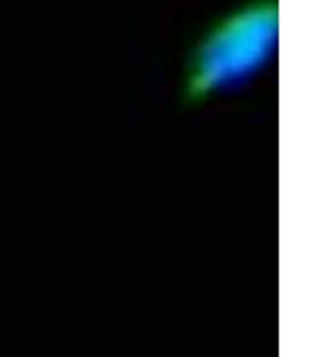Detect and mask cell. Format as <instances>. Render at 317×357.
Listing matches in <instances>:
<instances>
[{"instance_id":"6da1fadb","label":"cell","mask_w":317,"mask_h":357,"mask_svg":"<svg viewBox=\"0 0 317 357\" xmlns=\"http://www.w3.org/2000/svg\"><path fill=\"white\" fill-rule=\"evenodd\" d=\"M279 10L277 0H249L203 31L184 67L186 102H205L251 84L272 62Z\"/></svg>"}]
</instances>
